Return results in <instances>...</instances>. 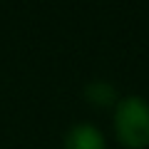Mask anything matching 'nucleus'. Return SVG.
Masks as SVG:
<instances>
[{
  "label": "nucleus",
  "mask_w": 149,
  "mask_h": 149,
  "mask_svg": "<svg viewBox=\"0 0 149 149\" xmlns=\"http://www.w3.org/2000/svg\"><path fill=\"white\" fill-rule=\"evenodd\" d=\"M62 149H109V137L100 124L82 119L65 129L62 134Z\"/></svg>",
  "instance_id": "nucleus-2"
},
{
  "label": "nucleus",
  "mask_w": 149,
  "mask_h": 149,
  "mask_svg": "<svg viewBox=\"0 0 149 149\" xmlns=\"http://www.w3.org/2000/svg\"><path fill=\"white\" fill-rule=\"evenodd\" d=\"M82 95H85L87 104L97 107V109H112L114 102L119 100L117 87L112 85V82H107V80H92V82H87Z\"/></svg>",
  "instance_id": "nucleus-3"
},
{
  "label": "nucleus",
  "mask_w": 149,
  "mask_h": 149,
  "mask_svg": "<svg viewBox=\"0 0 149 149\" xmlns=\"http://www.w3.org/2000/svg\"><path fill=\"white\" fill-rule=\"evenodd\" d=\"M109 127L119 149H149V100L142 95H119L109 109Z\"/></svg>",
  "instance_id": "nucleus-1"
}]
</instances>
